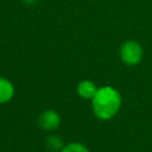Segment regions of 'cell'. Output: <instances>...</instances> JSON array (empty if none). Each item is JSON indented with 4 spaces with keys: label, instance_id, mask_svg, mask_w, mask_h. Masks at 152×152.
<instances>
[{
    "label": "cell",
    "instance_id": "cell-1",
    "mask_svg": "<svg viewBox=\"0 0 152 152\" xmlns=\"http://www.w3.org/2000/svg\"><path fill=\"white\" fill-rule=\"evenodd\" d=\"M94 114L100 120H109L119 112L121 107L120 93L109 86L97 89V93L91 99Z\"/></svg>",
    "mask_w": 152,
    "mask_h": 152
},
{
    "label": "cell",
    "instance_id": "cell-2",
    "mask_svg": "<svg viewBox=\"0 0 152 152\" xmlns=\"http://www.w3.org/2000/svg\"><path fill=\"white\" fill-rule=\"evenodd\" d=\"M121 61L127 65H137L142 58L141 45L134 40H127L121 45L120 49Z\"/></svg>",
    "mask_w": 152,
    "mask_h": 152
},
{
    "label": "cell",
    "instance_id": "cell-3",
    "mask_svg": "<svg viewBox=\"0 0 152 152\" xmlns=\"http://www.w3.org/2000/svg\"><path fill=\"white\" fill-rule=\"evenodd\" d=\"M38 124H39L40 128H43L45 131H53V129L59 127V125H61V116H59V114L56 110L48 109V110H44L39 115Z\"/></svg>",
    "mask_w": 152,
    "mask_h": 152
},
{
    "label": "cell",
    "instance_id": "cell-4",
    "mask_svg": "<svg viewBox=\"0 0 152 152\" xmlns=\"http://www.w3.org/2000/svg\"><path fill=\"white\" fill-rule=\"evenodd\" d=\"M97 89L99 88H96L95 83L91 81H88V80L81 81L77 84V94L82 99H87V100H91L95 96V94L97 93Z\"/></svg>",
    "mask_w": 152,
    "mask_h": 152
},
{
    "label": "cell",
    "instance_id": "cell-5",
    "mask_svg": "<svg viewBox=\"0 0 152 152\" xmlns=\"http://www.w3.org/2000/svg\"><path fill=\"white\" fill-rule=\"evenodd\" d=\"M14 96V87L13 84L4 78L0 77V103H7L10 102Z\"/></svg>",
    "mask_w": 152,
    "mask_h": 152
},
{
    "label": "cell",
    "instance_id": "cell-6",
    "mask_svg": "<svg viewBox=\"0 0 152 152\" xmlns=\"http://www.w3.org/2000/svg\"><path fill=\"white\" fill-rule=\"evenodd\" d=\"M63 141L58 135H50L46 139V147L50 151H61L63 148Z\"/></svg>",
    "mask_w": 152,
    "mask_h": 152
},
{
    "label": "cell",
    "instance_id": "cell-7",
    "mask_svg": "<svg viewBox=\"0 0 152 152\" xmlns=\"http://www.w3.org/2000/svg\"><path fill=\"white\" fill-rule=\"evenodd\" d=\"M61 152H89L88 147L81 142H70L63 146Z\"/></svg>",
    "mask_w": 152,
    "mask_h": 152
}]
</instances>
